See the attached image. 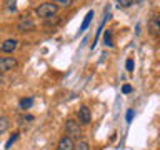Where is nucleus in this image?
<instances>
[{
	"label": "nucleus",
	"instance_id": "f257e3e1",
	"mask_svg": "<svg viewBox=\"0 0 160 150\" xmlns=\"http://www.w3.org/2000/svg\"><path fill=\"white\" fill-rule=\"evenodd\" d=\"M57 12H58V5H55L53 2H43L35 8V13H37L40 18H50Z\"/></svg>",
	"mask_w": 160,
	"mask_h": 150
},
{
	"label": "nucleus",
	"instance_id": "f03ea898",
	"mask_svg": "<svg viewBox=\"0 0 160 150\" xmlns=\"http://www.w3.org/2000/svg\"><path fill=\"white\" fill-rule=\"evenodd\" d=\"M65 135L70 137L72 140H78L82 137V125H80L77 120L68 118L67 122H65Z\"/></svg>",
	"mask_w": 160,
	"mask_h": 150
},
{
	"label": "nucleus",
	"instance_id": "7ed1b4c3",
	"mask_svg": "<svg viewBox=\"0 0 160 150\" xmlns=\"http://www.w3.org/2000/svg\"><path fill=\"white\" fill-rule=\"evenodd\" d=\"M33 28H35V22L32 20V17L22 15V17L18 18V22H17V30L18 32H32Z\"/></svg>",
	"mask_w": 160,
	"mask_h": 150
},
{
	"label": "nucleus",
	"instance_id": "20e7f679",
	"mask_svg": "<svg viewBox=\"0 0 160 150\" xmlns=\"http://www.w3.org/2000/svg\"><path fill=\"white\" fill-rule=\"evenodd\" d=\"M90 120H92V113H90V108L87 105H80L77 110V122L80 125H88Z\"/></svg>",
	"mask_w": 160,
	"mask_h": 150
},
{
	"label": "nucleus",
	"instance_id": "39448f33",
	"mask_svg": "<svg viewBox=\"0 0 160 150\" xmlns=\"http://www.w3.org/2000/svg\"><path fill=\"white\" fill-rule=\"evenodd\" d=\"M18 65L17 58L13 57H0V73H7Z\"/></svg>",
	"mask_w": 160,
	"mask_h": 150
},
{
	"label": "nucleus",
	"instance_id": "423d86ee",
	"mask_svg": "<svg viewBox=\"0 0 160 150\" xmlns=\"http://www.w3.org/2000/svg\"><path fill=\"white\" fill-rule=\"evenodd\" d=\"M17 47H18V42H17V40H15V38H7L2 45H0V50H2V52H5V53H12Z\"/></svg>",
	"mask_w": 160,
	"mask_h": 150
},
{
	"label": "nucleus",
	"instance_id": "0eeeda50",
	"mask_svg": "<svg viewBox=\"0 0 160 150\" xmlns=\"http://www.w3.org/2000/svg\"><path fill=\"white\" fill-rule=\"evenodd\" d=\"M73 147H75L73 140L65 135V137L60 138V142H58V145H57V150H73Z\"/></svg>",
	"mask_w": 160,
	"mask_h": 150
},
{
	"label": "nucleus",
	"instance_id": "6e6552de",
	"mask_svg": "<svg viewBox=\"0 0 160 150\" xmlns=\"http://www.w3.org/2000/svg\"><path fill=\"white\" fill-rule=\"evenodd\" d=\"M150 30L153 33H160V15H157V17H153L150 20Z\"/></svg>",
	"mask_w": 160,
	"mask_h": 150
},
{
	"label": "nucleus",
	"instance_id": "1a4fd4ad",
	"mask_svg": "<svg viewBox=\"0 0 160 150\" xmlns=\"http://www.w3.org/2000/svg\"><path fill=\"white\" fill-rule=\"evenodd\" d=\"M10 127V120L5 117V115H0V135L5 133Z\"/></svg>",
	"mask_w": 160,
	"mask_h": 150
},
{
	"label": "nucleus",
	"instance_id": "9d476101",
	"mask_svg": "<svg viewBox=\"0 0 160 150\" xmlns=\"http://www.w3.org/2000/svg\"><path fill=\"white\" fill-rule=\"evenodd\" d=\"M32 103H33V98L32 97L22 98V100H20V108H22V110H28L30 107H32Z\"/></svg>",
	"mask_w": 160,
	"mask_h": 150
},
{
	"label": "nucleus",
	"instance_id": "9b49d317",
	"mask_svg": "<svg viewBox=\"0 0 160 150\" xmlns=\"http://www.w3.org/2000/svg\"><path fill=\"white\" fill-rule=\"evenodd\" d=\"M92 17H93V10H90V12L85 15V20H83V23H82V27H80V32H82V30H85L88 27V23H90V20H92Z\"/></svg>",
	"mask_w": 160,
	"mask_h": 150
},
{
	"label": "nucleus",
	"instance_id": "f8f14e48",
	"mask_svg": "<svg viewBox=\"0 0 160 150\" xmlns=\"http://www.w3.org/2000/svg\"><path fill=\"white\" fill-rule=\"evenodd\" d=\"M73 150H90V145L87 142H83V140H78V142L75 143Z\"/></svg>",
	"mask_w": 160,
	"mask_h": 150
},
{
	"label": "nucleus",
	"instance_id": "ddd939ff",
	"mask_svg": "<svg viewBox=\"0 0 160 150\" xmlns=\"http://www.w3.org/2000/svg\"><path fill=\"white\" fill-rule=\"evenodd\" d=\"M55 5H60V7H68V5L73 3V0H53Z\"/></svg>",
	"mask_w": 160,
	"mask_h": 150
},
{
	"label": "nucleus",
	"instance_id": "4468645a",
	"mask_svg": "<svg viewBox=\"0 0 160 150\" xmlns=\"http://www.w3.org/2000/svg\"><path fill=\"white\" fill-rule=\"evenodd\" d=\"M118 2V7H122V8H128L130 5L133 3V0H117Z\"/></svg>",
	"mask_w": 160,
	"mask_h": 150
},
{
	"label": "nucleus",
	"instance_id": "2eb2a0df",
	"mask_svg": "<svg viewBox=\"0 0 160 150\" xmlns=\"http://www.w3.org/2000/svg\"><path fill=\"white\" fill-rule=\"evenodd\" d=\"M32 120H33L32 115H23V117H20V118H18V122L22 123V125H25V122H32Z\"/></svg>",
	"mask_w": 160,
	"mask_h": 150
},
{
	"label": "nucleus",
	"instance_id": "dca6fc26",
	"mask_svg": "<svg viewBox=\"0 0 160 150\" xmlns=\"http://www.w3.org/2000/svg\"><path fill=\"white\" fill-rule=\"evenodd\" d=\"M105 45H108V47H112V33H110V32H107V33H105Z\"/></svg>",
	"mask_w": 160,
	"mask_h": 150
},
{
	"label": "nucleus",
	"instance_id": "f3484780",
	"mask_svg": "<svg viewBox=\"0 0 160 150\" xmlns=\"http://www.w3.org/2000/svg\"><path fill=\"white\" fill-rule=\"evenodd\" d=\"M125 65H127V70H128V72H133V67H135V65H133V60H132V58H128Z\"/></svg>",
	"mask_w": 160,
	"mask_h": 150
},
{
	"label": "nucleus",
	"instance_id": "a211bd4d",
	"mask_svg": "<svg viewBox=\"0 0 160 150\" xmlns=\"http://www.w3.org/2000/svg\"><path fill=\"white\" fill-rule=\"evenodd\" d=\"M17 137H18V133H13L12 137H10V140L7 142V148H10V145H12V143L15 142V140H17Z\"/></svg>",
	"mask_w": 160,
	"mask_h": 150
},
{
	"label": "nucleus",
	"instance_id": "6ab92c4d",
	"mask_svg": "<svg viewBox=\"0 0 160 150\" xmlns=\"http://www.w3.org/2000/svg\"><path fill=\"white\" fill-rule=\"evenodd\" d=\"M15 2H17V0H7L5 3H7V7H8L10 10H15Z\"/></svg>",
	"mask_w": 160,
	"mask_h": 150
},
{
	"label": "nucleus",
	"instance_id": "aec40b11",
	"mask_svg": "<svg viewBox=\"0 0 160 150\" xmlns=\"http://www.w3.org/2000/svg\"><path fill=\"white\" fill-rule=\"evenodd\" d=\"M122 92H123V93H128V92H132V87H130V85H123Z\"/></svg>",
	"mask_w": 160,
	"mask_h": 150
}]
</instances>
